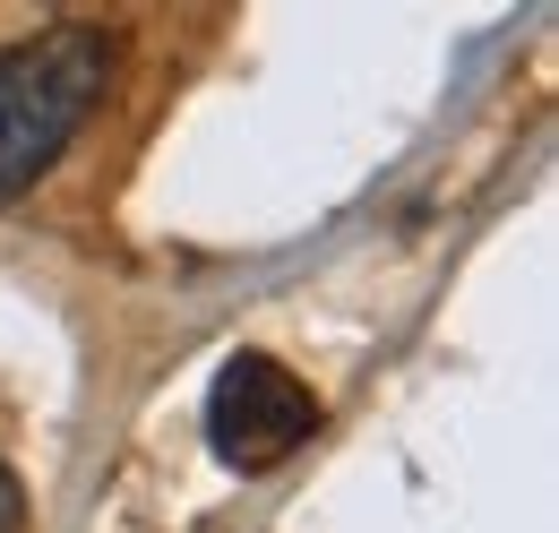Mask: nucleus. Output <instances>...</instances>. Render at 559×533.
I'll list each match as a JSON object with an SVG mask.
<instances>
[{
    "label": "nucleus",
    "mask_w": 559,
    "mask_h": 533,
    "mask_svg": "<svg viewBox=\"0 0 559 533\" xmlns=\"http://www.w3.org/2000/svg\"><path fill=\"white\" fill-rule=\"evenodd\" d=\"M104 78H112V44L95 26H52L0 52V206H17L70 155Z\"/></svg>",
    "instance_id": "nucleus-1"
},
{
    "label": "nucleus",
    "mask_w": 559,
    "mask_h": 533,
    "mask_svg": "<svg viewBox=\"0 0 559 533\" xmlns=\"http://www.w3.org/2000/svg\"><path fill=\"white\" fill-rule=\"evenodd\" d=\"M319 430V396L284 370L276 353H233L207 388V448L233 473H267L284 465L301 439Z\"/></svg>",
    "instance_id": "nucleus-2"
},
{
    "label": "nucleus",
    "mask_w": 559,
    "mask_h": 533,
    "mask_svg": "<svg viewBox=\"0 0 559 533\" xmlns=\"http://www.w3.org/2000/svg\"><path fill=\"white\" fill-rule=\"evenodd\" d=\"M0 533H26V482L0 465Z\"/></svg>",
    "instance_id": "nucleus-3"
}]
</instances>
